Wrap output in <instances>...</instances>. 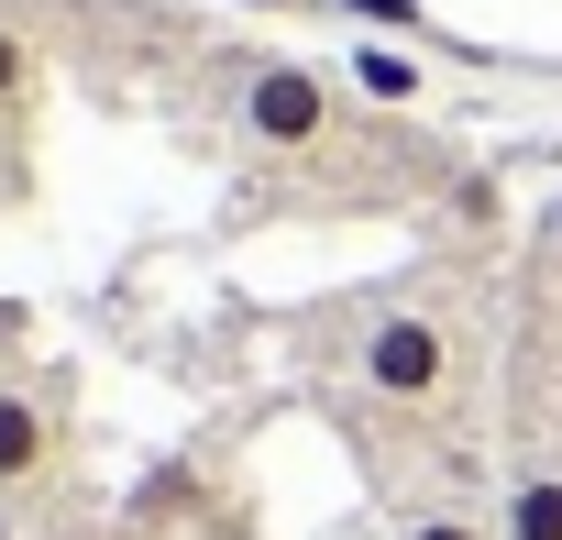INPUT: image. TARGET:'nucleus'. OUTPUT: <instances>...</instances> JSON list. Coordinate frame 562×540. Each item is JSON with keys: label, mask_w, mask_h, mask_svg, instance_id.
I'll list each match as a JSON object with an SVG mask.
<instances>
[{"label": "nucleus", "mask_w": 562, "mask_h": 540, "mask_svg": "<svg viewBox=\"0 0 562 540\" xmlns=\"http://www.w3.org/2000/svg\"><path fill=\"white\" fill-rule=\"evenodd\" d=\"M232 122H243V144L276 155V166H321V155H342L353 100H342V78H321V67H299V56H254V67L232 78Z\"/></svg>", "instance_id": "nucleus-2"}, {"label": "nucleus", "mask_w": 562, "mask_h": 540, "mask_svg": "<svg viewBox=\"0 0 562 540\" xmlns=\"http://www.w3.org/2000/svg\"><path fill=\"white\" fill-rule=\"evenodd\" d=\"M0 540H23V529H12V507H0Z\"/></svg>", "instance_id": "nucleus-11"}, {"label": "nucleus", "mask_w": 562, "mask_h": 540, "mask_svg": "<svg viewBox=\"0 0 562 540\" xmlns=\"http://www.w3.org/2000/svg\"><path fill=\"white\" fill-rule=\"evenodd\" d=\"M34 78H45V67H34V34H23V23H0V111H23Z\"/></svg>", "instance_id": "nucleus-7"}, {"label": "nucleus", "mask_w": 562, "mask_h": 540, "mask_svg": "<svg viewBox=\"0 0 562 540\" xmlns=\"http://www.w3.org/2000/svg\"><path fill=\"white\" fill-rule=\"evenodd\" d=\"M353 386H364L375 408H397V419H463V397H474V331H463V310H441V299H386V310H364V331H353Z\"/></svg>", "instance_id": "nucleus-1"}, {"label": "nucleus", "mask_w": 562, "mask_h": 540, "mask_svg": "<svg viewBox=\"0 0 562 540\" xmlns=\"http://www.w3.org/2000/svg\"><path fill=\"white\" fill-rule=\"evenodd\" d=\"M254 12H310V0H254Z\"/></svg>", "instance_id": "nucleus-10"}, {"label": "nucleus", "mask_w": 562, "mask_h": 540, "mask_svg": "<svg viewBox=\"0 0 562 540\" xmlns=\"http://www.w3.org/2000/svg\"><path fill=\"white\" fill-rule=\"evenodd\" d=\"M496 540H562V463H518L496 485Z\"/></svg>", "instance_id": "nucleus-4"}, {"label": "nucleus", "mask_w": 562, "mask_h": 540, "mask_svg": "<svg viewBox=\"0 0 562 540\" xmlns=\"http://www.w3.org/2000/svg\"><path fill=\"white\" fill-rule=\"evenodd\" d=\"M56 474V408L34 386H0V496H23Z\"/></svg>", "instance_id": "nucleus-3"}, {"label": "nucleus", "mask_w": 562, "mask_h": 540, "mask_svg": "<svg viewBox=\"0 0 562 540\" xmlns=\"http://www.w3.org/2000/svg\"><path fill=\"white\" fill-rule=\"evenodd\" d=\"M342 23H375V34H408V45H441V23L419 12V0H331Z\"/></svg>", "instance_id": "nucleus-6"}, {"label": "nucleus", "mask_w": 562, "mask_h": 540, "mask_svg": "<svg viewBox=\"0 0 562 540\" xmlns=\"http://www.w3.org/2000/svg\"><path fill=\"white\" fill-rule=\"evenodd\" d=\"M540 243H551V265H562V188H551V210H540Z\"/></svg>", "instance_id": "nucleus-9"}, {"label": "nucleus", "mask_w": 562, "mask_h": 540, "mask_svg": "<svg viewBox=\"0 0 562 540\" xmlns=\"http://www.w3.org/2000/svg\"><path fill=\"white\" fill-rule=\"evenodd\" d=\"M342 78H353L375 111H419V100H430V67H419V56H397V45H353V56H342Z\"/></svg>", "instance_id": "nucleus-5"}, {"label": "nucleus", "mask_w": 562, "mask_h": 540, "mask_svg": "<svg viewBox=\"0 0 562 540\" xmlns=\"http://www.w3.org/2000/svg\"><path fill=\"white\" fill-rule=\"evenodd\" d=\"M397 540H496V518H474V507H419Z\"/></svg>", "instance_id": "nucleus-8"}]
</instances>
